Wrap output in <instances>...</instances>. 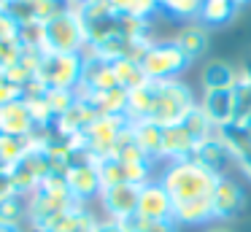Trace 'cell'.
<instances>
[{
    "mask_svg": "<svg viewBox=\"0 0 251 232\" xmlns=\"http://www.w3.org/2000/svg\"><path fill=\"white\" fill-rule=\"evenodd\" d=\"M235 14H238L235 0H205L200 11V22L205 27H219V25H227Z\"/></svg>",
    "mask_w": 251,
    "mask_h": 232,
    "instance_id": "obj_26",
    "label": "cell"
},
{
    "mask_svg": "<svg viewBox=\"0 0 251 232\" xmlns=\"http://www.w3.org/2000/svg\"><path fill=\"white\" fill-rule=\"evenodd\" d=\"M130 129L149 159H162V127L159 124L149 122V119H138V122H130Z\"/></svg>",
    "mask_w": 251,
    "mask_h": 232,
    "instance_id": "obj_22",
    "label": "cell"
},
{
    "mask_svg": "<svg viewBox=\"0 0 251 232\" xmlns=\"http://www.w3.org/2000/svg\"><path fill=\"white\" fill-rule=\"evenodd\" d=\"M157 81H143L141 86L127 92V119L130 122H138V119H149L154 108V100H157Z\"/></svg>",
    "mask_w": 251,
    "mask_h": 232,
    "instance_id": "obj_23",
    "label": "cell"
},
{
    "mask_svg": "<svg viewBox=\"0 0 251 232\" xmlns=\"http://www.w3.org/2000/svg\"><path fill=\"white\" fill-rule=\"evenodd\" d=\"M44 230L46 232H95L98 230V219L84 203H76L73 208L54 216Z\"/></svg>",
    "mask_w": 251,
    "mask_h": 232,
    "instance_id": "obj_17",
    "label": "cell"
},
{
    "mask_svg": "<svg viewBox=\"0 0 251 232\" xmlns=\"http://www.w3.org/2000/svg\"><path fill=\"white\" fill-rule=\"evenodd\" d=\"M78 95L98 111V116H127V89L122 86L108 92H95V95H87V92H78Z\"/></svg>",
    "mask_w": 251,
    "mask_h": 232,
    "instance_id": "obj_21",
    "label": "cell"
},
{
    "mask_svg": "<svg viewBox=\"0 0 251 232\" xmlns=\"http://www.w3.org/2000/svg\"><path fill=\"white\" fill-rule=\"evenodd\" d=\"M17 194V189H14L11 183V176H8V170H0V200H8Z\"/></svg>",
    "mask_w": 251,
    "mask_h": 232,
    "instance_id": "obj_38",
    "label": "cell"
},
{
    "mask_svg": "<svg viewBox=\"0 0 251 232\" xmlns=\"http://www.w3.org/2000/svg\"><path fill=\"white\" fill-rule=\"evenodd\" d=\"M19 97H22V89L14 86L6 76L0 73V105H6V103H11V100H19Z\"/></svg>",
    "mask_w": 251,
    "mask_h": 232,
    "instance_id": "obj_36",
    "label": "cell"
},
{
    "mask_svg": "<svg viewBox=\"0 0 251 232\" xmlns=\"http://www.w3.org/2000/svg\"><path fill=\"white\" fill-rule=\"evenodd\" d=\"M184 127L189 129L192 135H195V140H197V143H200V140H205V138H211V135L216 132V127H213V124L208 122V116L202 113L200 103H197V105L192 108L189 113H186V119H184Z\"/></svg>",
    "mask_w": 251,
    "mask_h": 232,
    "instance_id": "obj_32",
    "label": "cell"
},
{
    "mask_svg": "<svg viewBox=\"0 0 251 232\" xmlns=\"http://www.w3.org/2000/svg\"><path fill=\"white\" fill-rule=\"evenodd\" d=\"M0 224L6 227H27V197L14 194L8 200H0Z\"/></svg>",
    "mask_w": 251,
    "mask_h": 232,
    "instance_id": "obj_27",
    "label": "cell"
},
{
    "mask_svg": "<svg viewBox=\"0 0 251 232\" xmlns=\"http://www.w3.org/2000/svg\"><path fill=\"white\" fill-rule=\"evenodd\" d=\"M200 108H202V113H205L208 122H211L216 129L227 127V124L235 122V92L232 89L205 92Z\"/></svg>",
    "mask_w": 251,
    "mask_h": 232,
    "instance_id": "obj_16",
    "label": "cell"
},
{
    "mask_svg": "<svg viewBox=\"0 0 251 232\" xmlns=\"http://www.w3.org/2000/svg\"><path fill=\"white\" fill-rule=\"evenodd\" d=\"M208 232H232V230H227V227H211Z\"/></svg>",
    "mask_w": 251,
    "mask_h": 232,
    "instance_id": "obj_43",
    "label": "cell"
},
{
    "mask_svg": "<svg viewBox=\"0 0 251 232\" xmlns=\"http://www.w3.org/2000/svg\"><path fill=\"white\" fill-rule=\"evenodd\" d=\"M49 173H51V165H49V154H46V149L27 151L17 165L8 167V176H11L14 189H17V194H22V197H30Z\"/></svg>",
    "mask_w": 251,
    "mask_h": 232,
    "instance_id": "obj_8",
    "label": "cell"
},
{
    "mask_svg": "<svg viewBox=\"0 0 251 232\" xmlns=\"http://www.w3.org/2000/svg\"><path fill=\"white\" fill-rule=\"evenodd\" d=\"M143 232H178L176 221H149Z\"/></svg>",
    "mask_w": 251,
    "mask_h": 232,
    "instance_id": "obj_39",
    "label": "cell"
},
{
    "mask_svg": "<svg viewBox=\"0 0 251 232\" xmlns=\"http://www.w3.org/2000/svg\"><path fill=\"white\" fill-rule=\"evenodd\" d=\"M238 167H240V170H243V176H246V178H249V181H251V151H246V154H243V156H240V159H238Z\"/></svg>",
    "mask_w": 251,
    "mask_h": 232,
    "instance_id": "obj_41",
    "label": "cell"
},
{
    "mask_svg": "<svg viewBox=\"0 0 251 232\" xmlns=\"http://www.w3.org/2000/svg\"><path fill=\"white\" fill-rule=\"evenodd\" d=\"M81 54H44L38 68V81L46 89H71L76 92L81 84Z\"/></svg>",
    "mask_w": 251,
    "mask_h": 232,
    "instance_id": "obj_6",
    "label": "cell"
},
{
    "mask_svg": "<svg viewBox=\"0 0 251 232\" xmlns=\"http://www.w3.org/2000/svg\"><path fill=\"white\" fill-rule=\"evenodd\" d=\"M114 73H116V84L122 86V89H135V86H141L143 81H149L146 76H143V68L138 59H114Z\"/></svg>",
    "mask_w": 251,
    "mask_h": 232,
    "instance_id": "obj_28",
    "label": "cell"
},
{
    "mask_svg": "<svg viewBox=\"0 0 251 232\" xmlns=\"http://www.w3.org/2000/svg\"><path fill=\"white\" fill-rule=\"evenodd\" d=\"M35 122L30 116L25 100H11L6 105H0V135H11V138H27L35 132Z\"/></svg>",
    "mask_w": 251,
    "mask_h": 232,
    "instance_id": "obj_15",
    "label": "cell"
},
{
    "mask_svg": "<svg viewBox=\"0 0 251 232\" xmlns=\"http://www.w3.org/2000/svg\"><path fill=\"white\" fill-rule=\"evenodd\" d=\"M127 127H130V119L127 116H98L87 127V132L81 135L78 143L100 162V159H105V156H111L119 135L125 132Z\"/></svg>",
    "mask_w": 251,
    "mask_h": 232,
    "instance_id": "obj_7",
    "label": "cell"
},
{
    "mask_svg": "<svg viewBox=\"0 0 251 232\" xmlns=\"http://www.w3.org/2000/svg\"><path fill=\"white\" fill-rule=\"evenodd\" d=\"M95 232H127V230L119 224V221H114V219H103V221H98V230Z\"/></svg>",
    "mask_w": 251,
    "mask_h": 232,
    "instance_id": "obj_40",
    "label": "cell"
},
{
    "mask_svg": "<svg viewBox=\"0 0 251 232\" xmlns=\"http://www.w3.org/2000/svg\"><path fill=\"white\" fill-rule=\"evenodd\" d=\"M68 181V192L76 203L87 205L89 200L100 197L103 192V181H100V170H98V159L89 154L84 146H78L71 156V167L65 173Z\"/></svg>",
    "mask_w": 251,
    "mask_h": 232,
    "instance_id": "obj_5",
    "label": "cell"
},
{
    "mask_svg": "<svg viewBox=\"0 0 251 232\" xmlns=\"http://www.w3.org/2000/svg\"><path fill=\"white\" fill-rule=\"evenodd\" d=\"M108 3L119 14H130L135 19H146V22H151V16L162 11L157 0H108Z\"/></svg>",
    "mask_w": 251,
    "mask_h": 232,
    "instance_id": "obj_30",
    "label": "cell"
},
{
    "mask_svg": "<svg viewBox=\"0 0 251 232\" xmlns=\"http://www.w3.org/2000/svg\"><path fill=\"white\" fill-rule=\"evenodd\" d=\"M76 100H78V92H71V89H46V103H49L51 113H54V122H57V116H62V113H65Z\"/></svg>",
    "mask_w": 251,
    "mask_h": 232,
    "instance_id": "obj_35",
    "label": "cell"
},
{
    "mask_svg": "<svg viewBox=\"0 0 251 232\" xmlns=\"http://www.w3.org/2000/svg\"><path fill=\"white\" fill-rule=\"evenodd\" d=\"M238 76L240 70L235 68V65L224 62V59H211V62L202 68V89L205 92H213V89H235V84H238Z\"/></svg>",
    "mask_w": 251,
    "mask_h": 232,
    "instance_id": "obj_20",
    "label": "cell"
},
{
    "mask_svg": "<svg viewBox=\"0 0 251 232\" xmlns=\"http://www.w3.org/2000/svg\"><path fill=\"white\" fill-rule=\"evenodd\" d=\"M205 0H168L162 11L173 19H200V11Z\"/></svg>",
    "mask_w": 251,
    "mask_h": 232,
    "instance_id": "obj_33",
    "label": "cell"
},
{
    "mask_svg": "<svg viewBox=\"0 0 251 232\" xmlns=\"http://www.w3.org/2000/svg\"><path fill=\"white\" fill-rule=\"evenodd\" d=\"M111 156H114V159H119V162H146V159H149V156L143 154V149L138 146V140H135V135H132L130 127H127L125 132L119 135V140H116ZM151 162H154V159H151Z\"/></svg>",
    "mask_w": 251,
    "mask_h": 232,
    "instance_id": "obj_29",
    "label": "cell"
},
{
    "mask_svg": "<svg viewBox=\"0 0 251 232\" xmlns=\"http://www.w3.org/2000/svg\"><path fill=\"white\" fill-rule=\"evenodd\" d=\"M173 197L159 183V178H151L141 186L138 194V216L146 221H173Z\"/></svg>",
    "mask_w": 251,
    "mask_h": 232,
    "instance_id": "obj_10",
    "label": "cell"
},
{
    "mask_svg": "<svg viewBox=\"0 0 251 232\" xmlns=\"http://www.w3.org/2000/svg\"><path fill=\"white\" fill-rule=\"evenodd\" d=\"M211 205H213V219L219 221H229L235 216H240L246 208L243 186L238 181H232L229 176H222L211 192Z\"/></svg>",
    "mask_w": 251,
    "mask_h": 232,
    "instance_id": "obj_11",
    "label": "cell"
},
{
    "mask_svg": "<svg viewBox=\"0 0 251 232\" xmlns=\"http://www.w3.org/2000/svg\"><path fill=\"white\" fill-rule=\"evenodd\" d=\"M17 22L0 8V41H17Z\"/></svg>",
    "mask_w": 251,
    "mask_h": 232,
    "instance_id": "obj_37",
    "label": "cell"
},
{
    "mask_svg": "<svg viewBox=\"0 0 251 232\" xmlns=\"http://www.w3.org/2000/svg\"><path fill=\"white\" fill-rule=\"evenodd\" d=\"M25 232H46V230H35V227H30V224H27V227H25Z\"/></svg>",
    "mask_w": 251,
    "mask_h": 232,
    "instance_id": "obj_44",
    "label": "cell"
},
{
    "mask_svg": "<svg viewBox=\"0 0 251 232\" xmlns=\"http://www.w3.org/2000/svg\"><path fill=\"white\" fill-rule=\"evenodd\" d=\"M0 170H6V167H3V165H0Z\"/></svg>",
    "mask_w": 251,
    "mask_h": 232,
    "instance_id": "obj_47",
    "label": "cell"
},
{
    "mask_svg": "<svg viewBox=\"0 0 251 232\" xmlns=\"http://www.w3.org/2000/svg\"><path fill=\"white\" fill-rule=\"evenodd\" d=\"M219 138L224 140V146L229 149V154H232L235 162H238L246 151H251V132L240 122H232V124H227V127H222L219 129Z\"/></svg>",
    "mask_w": 251,
    "mask_h": 232,
    "instance_id": "obj_25",
    "label": "cell"
},
{
    "mask_svg": "<svg viewBox=\"0 0 251 232\" xmlns=\"http://www.w3.org/2000/svg\"><path fill=\"white\" fill-rule=\"evenodd\" d=\"M95 119H98V111H95V108L89 105L81 95H78V100L73 103L62 116H57V122H54V127H51V129H54L57 135H62V138L81 140V135L87 132V127L95 122Z\"/></svg>",
    "mask_w": 251,
    "mask_h": 232,
    "instance_id": "obj_13",
    "label": "cell"
},
{
    "mask_svg": "<svg viewBox=\"0 0 251 232\" xmlns=\"http://www.w3.org/2000/svg\"><path fill=\"white\" fill-rule=\"evenodd\" d=\"M44 54H81L87 49V25L81 14L68 11V14L51 16L44 22Z\"/></svg>",
    "mask_w": 251,
    "mask_h": 232,
    "instance_id": "obj_2",
    "label": "cell"
},
{
    "mask_svg": "<svg viewBox=\"0 0 251 232\" xmlns=\"http://www.w3.org/2000/svg\"><path fill=\"white\" fill-rule=\"evenodd\" d=\"M195 146H197V140H195V135L184 127V122L173 124V127H162V159L165 162L189 159Z\"/></svg>",
    "mask_w": 251,
    "mask_h": 232,
    "instance_id": "obj_18",
    "label": "cell"
},
{
    "mask_svg": "<svg viewBox=\"0 0 251 232\" xmlns=\"http://www.w3.org/2000/svg\"><path fill=\"white\" fill-rule=\"evenodd\" d=\"M173 221L186 227H200L213 221V205L211 197H195V200H181L173 205Z\"/></svg>",
    "mask_w": 251,
    "mask_h": 232,
    "instance_id": "obj_19",
    "label": "cell"
},
{
    "mask_svg": "<svg viewBox=\"0 0 251 232\" xmlns=\"http://www.w3.org/2000/svg\"><path fill=\"white\" fill-rule=\"evenodd\" d=\"M27 154V143L25 138H11V135H0V165L6 167H14L22 156Z\"/></svg>",
    "mask_w": 251,
    "mask_h": 232,
    "instance_id": "obj_31",
    "label": "cell"
},
{
    "mask_svg": "<svg viewBox=\"0 0 251 232\" xmlns=\"http://www.w3.org/2000/svg\"><path fill=\"white\" fill-rule=\"evenodd\" d=\"M189 159L200 162L202 167H208V170L216 173V176H227L224 170L229 167V162H235L232 154H229V149L224 146V140L219 138V129L211 135V138L200 140V143L195 146V151H192Z\"/></svg>",
    "mask_w": 251,
    "mask_h": 232,
    "instance_id": "obj_14",
    "label": "cell"
},
{
    "mask_svg": "<svg viewBox=\"0 0 251 232\" xmlns=\"http://www.w3.org/2000/svg\"><path fill=\"white\" fill-rule=\"evenodd\" d=\"M84 57V68H81V84H78L76 92H87V95H95V92H108L116 89V73H114V65L111 59H103L100 54L84 49L81 52Z\"/></svg>",
    "mask_w": 251,
    "mask_h": 232,
    "instance_id": "obj_9",
    "label": "cell"
},
{
    "mask_svg": "<svg viewBox=\"0 0 251 232\" xmlns=\"http://www.w3.org/2000/svg\"><path fill=\"white\" fill-rule=\"evenodd\" d=\"M235 3H238V8H240V5H246V3H251V0H235Z\"/></svg>",
    "mask_w": 251,
    "mask_h": 232,
    "instance_id": "obj_45",
    "label": "cell"
},
{
    "mask_svg": "<svg viewBox=\"0 0 251 232\" xmlns=\"http://www.w3.org/2000/svg\"><path fill=\"white\" fill-rule=\"evenodd\" d=\"M0 232H25V227L19 230V227H6V224H0Z\"/></svg>",
    "mask_w": 251,
    "mask_h": 232,
    "instance_id": "obj_42",
    "label": "cell"
},
{
    "mask_svg": "<svg viewBox=\"0 0 251 232\" xmlns=\"http://www.w3.org/2000/svg\"><path fill=\"white\" fill-rule=\"evenodd\" d=\"M173 41L184 49V54L189 59H197L208 46V30H205V25H186L178 30V35Z\"/></svg>",
    "mask_w": 251,
    "mask_h": 232,
    "instance_id": "obj_24",
    "label": "cell"
},
{
    "mask_svg": "<svg viewBox=\"0 0 251 232\" xmlns=\"http://www.w3.org/2000/svg\"><path fill=\"white\" fill-rule=\"evenodd\" d=\"M157 3H159V8H162V5H165V3H168V0H157Z\"/></svg>",
    "mask_w": 251,
    "mask_h": 232,
    "instance_id": "obj_46",
    "label": "cell"
},
{
    "mask_svg": "<svg viewBox=\"0 0 251 232\" xmlns=\"http://www.w3.org/2000/svg\"><path fill=\"white\" fill-rule=\"evenodd\" d=\"M192 59L184 54V49L178 46L176 41H154L151 46L143 52L141 57V68H143V76L149 81H176L178 73H184L189 68Z\"/></svg>",
    "mask_w": 251,
    "mask_h": 232,
    "instance_id": "obj_4",
    "label": "cell"
},
{
    "mask_svg": "<svg viewBox=\"0 0 251 232\" xmlns=\"http://www.w3.org/2000/svg\"><path fill=\"white\" fill-rule=\"evenodd\" d=\"M222 176L211 173L195 159H176L168 162L159 173V183L170 192L173 203L181 200H195V197H211L213 186Z\"/></svg>",
    "mask_w": 251,
    "mask_h": 232,
    "instance_id": "obj_1",
    "label": "cell"
},
{
    "mask_svg": "<svg viewBox=\"0 0 251 232\" xmlns=\"http://www.w3.org/2000/svg\"><path fill=\"white\" fill-rule=\"evenodd\" d=\"M17 43L22 49H41L44 46V22H27L17 27Z\"/></svg>",
    "mask_w": 251,
    "mask_h": 232,
    "instance_id": "obj_34",
    "label": "cell"
},
{
    "mask_svg": "<svg viewBox=\"0 0 251 232\" xmlns=\"http://www.w3.org/2000/svg\"><path fill=\"white\" fill-rule=\"evenodd\" d=\"M197 105L195 95L186 84L176 81H162L157 86V100H154V108L149 113V122L159 124V127H173V124H181L186 119V113Z\"/></svg>",
    "mask_w": 251,
    "mask_h": 232,
    "instance_id": "obj_3",
    "label": "cell"
},
{
    "mask_svg": "<svg viewBox=\"0 0 251 232\" xmlns=\"http://www.w3.org/2000/svg\"><path fill=\"white\" fill-rule=\"evenodd\" d=\"M138 194H141V186L116 183V186H105L98 200H100V205H103L108 219L122 221V219H127V216L138 213Z\"/></svg>",
    "mask_w": 251,
    "mask_h": 232,
    "instance_id": "obj_12",
    "label": "cell"
}]
</instances>
